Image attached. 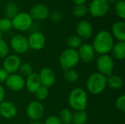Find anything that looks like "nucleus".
<instances>
[{"mask_svg": "<svg viewBox=\"0 0 125 124\" xmlns=\"http://www.w3.org/2000/svg\"><path fill=\"white\" fill-rule=\"evenodd\" d=\"M114 45V39L111 32L106 30H102L96 34L92 45L95 53L100 55H104L111 51Z\"/></svg>", "mask_w": 125, "mask_h": 124, "instance_id": "f257e3e1", "label": "nucleus"}, {"mask_svg": "<svg viewBox=\"0 0 125 124\" xmlns=\"http://www.w3.org/2000/svg\"><path fill=\"white\" fill-rule=\"evenodd\" d=\"M68 103L75 111L85 110L88 104V96L86 92L81 88L73 89L68 97Z\"/></svg>", "mask_w": 125, "mask_h": 124, "instance_id": "f03ea898", "label": "nucleus"}, {"mask_svg": "<svg viewBox=\"0 0 125 124\" xmlns=\"http://www.w3.org/2000/svg\"><path fill=\"white\" fill-rule=\"evenodd\" d=\"M107 86V77L99 73H92L87 79L86 88L87 90L92 94H101Z\"/></svg>", "mask_w": 125, "mask_h": 124, "instance_id": "7ed1b4c3", "label": "nucleus"}, {"mask_svg": "<svg viewBox=\"0 0 125 124\" xmlns=\"http://www.w3.org/2000/svg\"><path fill=\"white\" fill-rule=\"evenodd\" d=\"M79 56L77 50L67 48L59 56V64L64 70L72 69L79 62Z\"/></svg>", "mask_w": 125, "mask_h": 124, "instance_id": "20e7f679", "label": "nucleus"}, {"mask_svg": "<svg viewBox=\"0 0 125 124\" xmlns=\"http://www.w3.org/2000/svg\"><path fill=\"white\" fill-rule=\"evenodd\" d=\"M12 28L18 31H26L31 28L33 20L29 12H18L12 19Z\"/></svg>", "mask_w": 125, "mask_h": 124, "instance_id": "39448f33", "label": "nucleus"}, {"mask_svg": "<svg viewBox=\"0 0 125 124\" xmlns=\"http://www.w3.org/2000/svg\"><path fill=\"white\" fill-rule=\"evenodd\" d=\"M109 9L110 4L106 0H92L88 7V12L93 18H102L107 15Z\"/></svg>", "mask_w": 125, "mask_h": 124, "instance_id": "423d86ee", "label": "nucleus"}, {"mask_svg": "<svg viewBox=\"0 0 125 124\" xmlns=\"http://www.w3.org/2000/svg\"><path fill=\"white\" fill-rule=\"evenodd\" d=\"M114 65L113 58L108 54L100 55L97 61V69L98 72L107 77L112 75Z\"/></svg>", "mask_w": 125, "mask_h": 124, "instance_id": "0eeeda50", "label": "nucleus"}, {"mask_svg": "<svg viewBox=\"0 0 125 124\" xmlns=\"http://www.w3.org/2000/svg\"><path fill=\"white\" fill-rule=\"evenodd\" d=\"M10 48L16 53H25L29 48L27 38L22 34L13 36L10 39Z\"/></svg>", "mask_w": 125, "mask_h": 124, "instance_id": "6e6552de", "label": "nucleus"}, {"mask_svg": "<svg viewBox=\"0 0 125 124\" xmlns=\"http://www.w3.org/2000/svg\"><path fill=\"white\" fill-rule=\"evenodd\" d=\"M44 106L40 102L32 101L26 107V115L31 121H39L44 115Z\"/></svg>", "mask_w": 125, "mask_h": 124, "instance_id": "1a4fd4ad", "label": "nucleus"}, {"mask_svg": "<svg viewBox=\"0 0 125 124\" xmlns=\"http://www.w3.org/2000/svg\"><path fill=\"white\" fill-rule=\"evenodd\" d=\"M4 83L10 90L12 91H20L24 88L26 80L21 75L14 73L9 75Z\"/></svg>", "mask_w": 125, "mask_h": 124, "instance_id": "9d476101", "label": "nucleus"}, {"mask_svg": "<svg viewBox=\"0 0 125 124\" xmlns=\"http://www.w3.org/2000/svg\"><path fill=\"white\" fill-rule=\"evenodd\" d=\"M29 13L32 20L36 21H42L48 18L50 11L46 5L43 4H37L31 7Z\"/></svg>", "mask_w": 125, "mask_h": 124, "instance_id": "9b49d317", "label": "nucleus"}, {"mask_svg": "<svg viewBox=\"0 0 125 124\" xmlns=\"http://www.w3.org/2000/svg\"><path fill=\"white\" fill-rule=\"evenodd\" d=\"M29 47L34 50H42L46 42V39L44 34L40 31L32 32L27 38Z\"/></svg>", "mask_w": 125, "mask_h": 124, "instance_id": "f8f14e48", "label": "nucleus"}, {"mask_svg": "<svg viewBox=\"0 0 125 124\" xmlns=\"http://www.w3.org/2000/svg\"><path fill=\"white\" fill-rule=\"evenodd\" d=\"M21 64V59L18 55L11 54L4 58L3 62V69L9 74H14L18 71Z\"/></svg>", "mask_w": 125, "mask_h": 124, "instance_id": "ddd939ff", "label": "nucleus"}, {"mask_svg": "<svg viewBox=\"0 0 125 124\" xmlns=\"http://www.w3.org/2000/svg\"><path fill=\"white\" fill-rule=\"evenodd\" d=\"M76 34L81 39H90L93 34L92 23L86 20H80L76 25Z\"/></svg>", "mask_w": 125, "mask_h": 124, "instance_id": "4468645a", "label": "nucleus"}, {"mask_svg": "<svg viewBox=\"0 0 125 124\" xmlns=\"http://www.w3.org/2000/svg\"><path fill=\"white\" fill-rule=\"evenodd\" d=\"M41 86L46 88H50L53 86L56 82V74L53 69L50 68H43L40 70L38 74Z\"/></svg>", "mask_w": 125, "mask_h": 124, "instance_id": "2eb2a0df", "label": "nucleus"}, {"mask_svg": "<svg viewBox=\"0 0 125 124\" xmlns=\"http://www.w3.org/2000/svg\"><path fill=\"white\" fill-rule=\"evenodd\" d=\"M79 59L84 63H89L93 61L95 56V51L92 45L89 43L82 44L78 48Z\"/></svg>", "mask_w": 125, "mask_h": 124, "instance_id": "dca6fc26", "label": "nucleus"}, {"mask_svg": "<svg viewBox=\"0 0 125 124\" xmlns=\"http://www.w3.org/2000/svg\"><path fill=\"white\" fill-rule=\"evenodd\" d=\"M17 107L14 103L9 101H3L0 103V115L5 119H12L17 115Z\"/></svg>", "mask_w": 125, "mask_h": 124, "instance_id": "f3484780", "label": "nucleus"}, {"mask_svg": "<svg viewBox=\"0 0 125 124\" xmlns=\"http://www.w3.org/2000/svg\"><path fill=\"white\" fill-rule=\"evenodd\" d=\"M111 35L118 42H125V23L123 20L115 22L111 26Z\"/></svg>", "mask_w": 125, "mask_h": 124, "instance_id": "a211bd4d", "label": "nucleus"}, {"mask_svg": "<svg viewBox=\"0 0 125 124\" xmlns=\"http://www.w3.org/2000/svg\"><path fill=\"white\" fill-rule=\"evenodd\" d=\"M25 86L30 93L34 94L41 86V83L38 74L32 72L30 75H29L26 77Z\"/></svg>", "mask_w": 125, "mask_h": 124, "instance_id": "6ab92c4d", "label": "nucleus"}, {"mask_svg": "<svg viewBox=\"0 0 125 124\" xmlns=\"http://www.w3.org/2000/svg\"><path fill=\"white\" fill-rule=\"evenodd\" d=\"M111 52L115 59L123 61L125 58V42H117L114 43Z\"/></svg>", "mask_w": 125, "mask_h": 124, "instance_id": "aec40b11", "label": "nucleus"}, {"mask_svg": "<svg viewBox=\"0 0 125 124\" xmlns=\"http://www.w3.org/2000/svg\"><path fill=\"white\" fill-rule=\"evenodd\" d=\"M107 85L114 90L121 89L123 86L122 78L117 75H111L107 77Z\"/></svg>", "mask_w": 125, "mask_h": 124, "instance_id": "412c9836", "label": "nucleus"}, {"mask_svg": "<svg viewBox=\"0 0 125 124\" xmlns=\"http://www.w3.org/2000/svg\"><path fill=\"white\" fill-rule=\"evenodd\" d=\"M88 119V115L86 110L75 111L73 114L72 124H85Z\"/></svg>", "mask_w": 125, "mask_h": 124, "instance_id": "4be33fe9", "label": "nucleus"}, {"mask_svg": "<svg viewBox=\"0 0 125 124\" xmlns=\"http://www.w3.org/2000/svg\"><path fill=\"white\" fill-rule=\"evenodd\" d=\"M18 7L14 2H8L4 7V14L6 18L12 20L18 13Z\"/></svg>", "mask_w": 125, "mask_h": 124, "instance_id": "5701e85b", "label": "nucleus"}, {"mask_svg": "<svg viewBox=\"0 0 125 124\" xmlns=\"http://www.w3.org/2000/svg\"><path fill=\"white\" fill-rule=\"evenodd\" d=\"M66 44L68 48L76 50L79 48L80 46L82 45V39L76 34L70 35L67 38Z\"/></svg>", "mask_w": 125, "mask_h": 124, "instance_id": "b1692460", "label": "nucleus"}, {"mask_svg": "<svg viewBox=\"0 0 125 124\" xmlns=\"http://www.w3.org/2000/svg\"><path fill=\"white\" fill-rule=\"evenodd\" d=\"M72 12L76 18L84 17L88 13V7L85 4H75L73 7Z\"/></svg>", "mask_w": 125, "mask_h": 124, "instance_id": "393cba45", "label": "nucleus"}, {"mask_svg": "<svg viewBox=\"0 0 125 124\" xmlns=\"http://www.w3.org/2000/svg\"><path fill=\"white\" fill-rule=\"evenodd\" d=\"M58 118L62 124H72L73 113L69 109H62L59 112Z\"/></svg>", "mask_w": 125, "mask_h": 124, "instance_id": "a878e982", "label": "nucleus"}, {"mask_svg": "<svg viewBox=\"0 0 125 124\" xmlns=\"http://www.w3.org/2000/svg\"><path fill=\"white\" fill-rule=\"evenodd\" d=\"M64 78L66 81L69 83H75L79 78V75L75 69L72 68L64 70Z\"/></svg>", "mask_w": 125, "mask_h": 124, "instance_id": "bb28decb", "label": "nucleus"}, {"mask_svg": "<svg viewBox=\"0 0 125 124\" xmlns=\"http://www.w3.org/2000/svg\"><path fill=\"white\" fill-rule=\"evenodd\" d=\"M114 11L116 15L124 20L125 18V0H118L114 5Z\"/></svg>", "mask_w": 125, "mask_h": 124, "instance_id": "cd10ccee", "label": "nucleus"}, {"mask_svg": "<svg viewBox=\"0 0 125 124\" xmlns=\"http://www.w3.org/2000/svg\"><path fill=\"white\" fill-rule=\"evenodd\" d=\"M34 94L37 101L41 102L48 98V96L49 95V91H48V88L41 86Z\"/></svg>", "mask_w": 125, "mask_h": 124, "instance_id": "c85d7f7f", "label": "nucleus"}, {"mask_svg": "<svg viewBox=\"0 0 125 124\" xmlns=\"http://www.w3.org/2000/svg\"><path fill=\"white\" fill-rule=\"evenodd\" d=\"M12 28V20L6 17L0 18V31L1 33L9 31Z\"/></svg>", "mask_w": 125, "mask_h": 124, "instance_id": "c756f323", "label": "nucleus"}, {"mask_svg": "<svg viewBox=\"0 0 125 124\" xmlns=\"http://www.w3.org/2000/svg\"><path fill=\"white\" fill-rule=\"evenodd\" d=\"M18 70L20 71L21 75L22 77H26L33 72V69L31 65L29 63H26V62L21 64Z\"/></svg>", "mask_w": 125, "mask_h": 124, "instance_id": "7c9ffc66", "label": "nucleus"}, {"mask_svg": "<svg viewBox=\"0 0 125 124\" xmlns=\"http://www.w3.org/2000/svg\"><path fill=\"white\" fill-rule=\"evenodd\" d=\"M9 45L7 42L4 39H0V58H4L8 56Z\"/></svg>", "mask_w": 125, "mask_h": 124, "instance_id": "2f4dec72", "label": "nucleus"}, {"mask_svg": "<svg viewBox=\"0 0 125 124\" xmlns=\"http://www.w3.org/2000/svg\"><path fill=\"white\" fill-rule=\"evenodd\" d=\"M48 17L53 23H59L60 21H62L63 18L62 14L56 10H53L51 12H50Z\"/></svg>", "mask_w": 125, "mask_h": 124, "instance_id": "473e14b6", "label": "nucleus"}, {"mask_svg": "<svg viewBox=\"0 0 125 124\" xmlns=\"http://www.w3.org/2000/svg\"><path fill=\"white\" fill-rule=\"evenodd\" d=\"M116 109L121 112L125 113V96L122 95L119 96L116 101Z\"/></svg>", "mask_w": 125, "mask_h": 124, "instance_id": "72a5a7b5", "label": "nucleus"}, {"mask_svg": "<svg viewBox=\"0 0 125 124\" xmlns=\"http://www.w3.org/2000/svg\"><path fill=\"white\" fill-rule=\"evenodd\" d=\"M44 124H62L58 116L51 115L46 118Z\"/></svg>", "mask_w": 125, "mask_h": 124, "instance_id": "f704fd0d", "label": "nucleus"}, {"mask_svg": "<svg viewBox=\"0 0 125 124\" xmlns=\"http://www.w3.org/2000/svg\"><path fill=\"white\" fill-rule=\"evenodd\" d=\"M8 75H9V74L3 68H1L0 69V83L5 82Z\"/></svg>", "mask_w": 125, "mask_h": 124, "instance_id": "c9c22d12", "label": "nucleus"}, {"mask_svg": "<svg viewBox=\"0 0 125 124\" xmlns=\"http://www.w3.org/2000/svg\"><path fill=\"white\" fill-rule=\"evenodd\" d=\"M5 97V91L4 88L0 85V103L2 102Z\"/></svg>", "mask_w": 125, "mask_h": 124, "instance_id": "e433bc0d", "label": "nucleus"}, {"mask_svg": "<svg viewBox=\"0 0 125 124\" xmlns=\"http://www.w3.org/2000/svg\"><path fill=\"white\" fill-rule=\"evenodd\" d=\"M75 4H85L88 0H72Z\"/></svg>", "mask_w": 125, "mask_h": 124, "instance_id": "4c0bfd02", "label": "nucleus"}, {"mask_svg": "<svg viewBox=\"0 0 125 124\" xmlns=\"http://www.w3.org/2000/svg\"><path fill=\"white\" fill-rule=\"evenodd\" d=\"M30 124H42L39 121H31Z\"/></svg>", "mask_w": 125, "mask_h": 124, "instance_id": "58836bf2", "label": "nucleus"}, {"mask_svg": "<svg viewBox=\"0 0 125 124\" xmlns=\"http://www.w3.org/2000/svg\"><path fill=\"white\" fill-rule=\"evenodd\" d=\"M106 1H107L109 4H110V3H114V4H115L118 0H106Z\"/></svg>", "mask_w": 125, "mask_h": 124, "instance_id": "ea45409f", "label": "nucleus"}, {"mask_svg": "<svg viewBox=\"0 0 125 124\" xmlns=\"http://www.w3.org/2000/svg\"><path fill=\"white\" fill-rule=\"evenodd\" d=\"M2 34H3V33H1V32L0 31V39H2Z\"/></svg>", "mask_w": 125, "mask_h": 124, "instance_id": "a19ab883", "label": "nucleus"}, {"mask_svg": "<svg viewBox=\"0 0 125 124\" xmlns=\"http://www.w3.org/2000/svg\"></svg>", "mask_w": 125, "mask_h": 124, "instance_id": "79ce46f5", "label": "nucleus"}]
</instances>
